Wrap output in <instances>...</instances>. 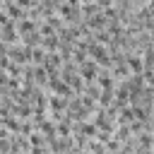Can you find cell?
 I'll list each match as a JSON object with an SVG mask.
<instances>
[{"instance_id": "6da1fadb", "label": "cell", "mask_w": 154, "mask_h": 154, "mask_svg": "<svg viewBox=\"0 0 154 154\" xmlns=\"http://www.w3.org/2000/svg\"><path fill=\"white\" fill-rule=\"evenodd\" d=\"M89 58H91L94 63L103 65V67H108V65H111V60H108V53H106V48H103L101 43H99V46H96V43H91V46H89Z\"/></svg>"}, {"instance_id": "7a4b0ae2", "label": "cell", "mask_w": 154, "mask_h": 154, "mask_svg": "<svg viewBox=\"0 0 154 154\" xmlns=\"http://www.w3.org/2000/svg\"><path fill=\"white\" fill-rule=\"evenodd\" d=\"M96 72H99V70H96V63H94V60H87V63H82V67H79V75H82L87 82H94V79H96Z\"/></svg>"}, {"instance_id": "3957f363", "label": "cell", "mask_w": 154, "mask_h": 154, "mask_svg": "<svg viewBox=\"0 0 154 154\" xmlns=\"http://www.w3.org/2000/svg\"><path fill=\"white\" fill-rule=\"evenodd\" d=\"M125 63H128V67H130V70H135V72H142V60H140L137 55H130V58H125Z\"/></svg>"}, {"instance_id": "277c9868", "label": "cell", "mask_w": 154, "mask_h": 154, "mask_svg": "<svg viewBox=\"0 0 154 154\" xmlns=\"http://www.w3.org/2000/svg\"><path fill=\"white\" fill-rule=\"evenodd\" d=\"M31 2H34V0H17V5H19V7H29Z\"/></svg>"}, {"instance_id": "5b68a950", "label": "cell", "mask_w": 154, "mask_h": 154, "mask_svg": "<svg viewBox=\"0 0 154 154\" xmlns=\"http://www.w3.org/2000/svg\"><path fill=\"white\" fill-rule=\"evenodd\" d=\"M7 82V75H5V70H0V84H5Z\"/></svg>"}]
</instances>
